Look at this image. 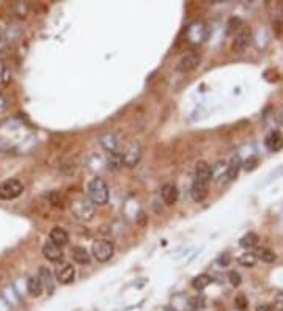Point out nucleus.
<instances>
[{
  "label": "nucleus",
  "instance_id": "f257e3e1",
  "mask_svg": "<svg viewBox=\"0 0 283 311\" xmlns=\"http://www.w3.org/2000/svg\"><path fill=\"white\" fill-rule=\"evenodd\" d=\"M88 200H90L94 206H104L109 201V187L106 181L102 178H93L87 187Z\"/></svg>",
  "mask_w": 283,
  "mask_h": 311
},
{
  "label": "nucleus",
  "instance_id": "f03ea898",
  "mask_svg": "<svg viewBox=\"0 0 283 311\" xmlns=\"http://www.w3.org/2000/svg\"><path fill=\"white\" fill-rule=\"evenodd\" d=\"M71 212L80 222H90L94 217V204L85 196H77L71 203Z\"/></svg>",
  "mask_w": 283,
  "mask_h": 311
},
{
  "label": "nucleus",
  "instance_id": "7ed1b4c3",
  "mask_svg": "<svg viewBox=\"0 0 283 311\" xmlns=\"http://www.w3.org/2000/svg\"><path fill=\"white\" fill-rule=\"evenodd\" d=\"M92 253L94 256L96 261L99 263H107L112 256L115 253V247L112 244L110 240L106 239H101V240H96L93 247H92Z\"/></svg>",
  "mask_w": 283,
  "mask_h": 311
},
{
  "label": "nucleus",
  "instance_id": "20e7f679",
  "mask_svg": "<svg viewBox=\"0 0 283 311\" xmlns=\"http://www.w3.org/2000/svg\"><path fill=\"white\" fill-rule=\"evenodd\" d=\"M24 192V186L19 179H6L0 184V198L2 200H14Z\"/></svg>",
  "mask_w": 283,
  "mask_h": 311
},
{
  "label": "nucleus",
  "instance_id": "39448f33",
  "mask_svg": "<svg viewBox=\"0 0 283 311\" xmlns=\"http://www.w3.org/2000/svg\"><path fill=\"white\" fill-rule=\"evenodd\" d=\"M120 153L123 159V167H128V168L136 167L142 159V148L139 143H131L129 146H126Z\"/></svg>",
  "mask_w": 283,
  "mask_h": 311
},
{
  "label": "nucleus",
  "instance_id": "423d86ee",
  "mask_svg": "<svg viewBox=\"0 0 283 311\" xmlns=\"http://www.w3.org/2000/svg\"><path fill=\"white\" fill-rule=\"evenodd\" d=\"M200 65V55L197 52H188L186 55L181 57V60L178 62V70L181 72H190Z\"/></svg>",
  "mask_w": 283,
  "mask_h": 311
},
{
  "label": "nucleus",
  "instance_id": "0eeeda50",
  "mask_svg": "<svg viewBox=\"0 0 283 311\" xmlns=\"http://www.w3.org/2000/svg\"><path fill=\"white\" fill-rule=\"evenodd\" d=\"M250 40H252V30L249 27H241L235 35L233 49L237 50V52L244 50L250 44Z\"/></svg>",
  "mask_w": 283,
  "mask_h": 311
},
{
  "label": "nucleus",
  "instance_id": "6e6552de",
  "mask_svg": "<svg viewBox=\"0 0 283 311\" xmlns=\"http://www.w3.org/2000/svg\"><path fill=\"white\" fill-rule=\"evenodd\" d=\"M74 277H76V270L71 264H62L60 267L57 269V282L60 285H70L74 282Z\"/></svg>",
  "mask_w": 283,
  "mask_h": 311
},
{
  "label": "nucleus",
  "instance_id": "1a4fd4ad",
  "mask_svg": "<svg viewBox=\"0 0 283 311\" xmlns=\"http://www.w3.org/2000/svg\"><path fill=\"white\" fill-rule=\"evenodd\" d=\"M195 179L202 181L205 184H210L212 179V168L210 167V164L205 161H200L195 165Z\"/></svg>",
  "mask_w": 283,
  "mask_h": 311
},
{
  "label": "nucleus",
  "instance_id": "9d476101",
  "mask_svg": "<svg viewBox=\"0 0 283 311\" xmlns=\"http://www.w3.org/2000/svg\"><path fill=\"white\" fill-rule=\"evenodd\" d=\"M208 193H210V191H208V184L202 183V181L193 179L192 187H190V196H192V200L197 201V203H202V201L206 200Z\"/></svg>",
  "mask_w": 283,
  "mask_h": 311
},
{
  "label": "nucleus",
  "instance_id": "9b49d317",
  "mask_svg": "<svg viewBox=\"0 0 283 311\" xmlns=\"http://www.w3.org/2000/svg\"><path fill=\"white\" fill-rule=\"evenodd\" d=\"M43 255L46 260L52 261V263H58L63 260V252H62V247H58L55 244H52V242H46L43 247Z\"/></svg>",
  "mask_w": 283,
  "mask_h": 311
},
{
  "label": "nucleus",
  "instance_id": "f8f14e48",
  "mask_svg": "<svg viewBox=\"0 0 283 311\" xmlns=\"http://www.w3.org/2000/svg\"><path fill=\"white\" fill-rule=\"evenodd\" d=\"M99 143L101 146L109 151V153H115V151H120L118 149V146H120V142H118L117 135L112 134V132H107V134H102L99 137Z\"/></svg>",
  "mask_w": 283,
  "mask_h": 311
},
{
  "label": "nucleus",
  "instance_id": "ddd939ff",
  "mask_svg": "<svg viewBox=\"0 0 283 311\" xmlns=\"http://www.w3.org/2000/svg\"><path fill=\"white\" fill-rule=\"evenodd\" d=\"M49 239L52 244H55L58 247H63L68 244V233H66L63 228H60V226H54V228L50 230V234H49Z\"/></svg>",
  "mask_w": 283,
  "mask_h": 311
},
{
  "label": "nucleus",
  "instance_id": "4468645a",
  "mask_svg": "<svg viewBox=\"0 0 283 311\" xmlns=\"http://www.w3.org/2000/svg\"><path fill=\"white\" fill-rule=\"evenodd\" d=\"M40 278V282L43 285V289H46L49 294L54 292L55 289V286H54V278H52V274H50V270L47 267H40L38 270V275H36Z\"/></svg>",
  "mask_w": 283,
  "mask_h": 311
},
{
  "label": "nucleus",
  "instance_id": "2eb2a0df",
  "mask_svg": "<svg viewBox=\"0 0 283 311\" xmlns=\"http://www.w3.org/2000/svg\"><path fill=\"white\" fill-rule=\"evenodd\" d=\"M266 146H267V149L274 151V153L280 151L283 148V134L280 131H272L266 137Z\"/></svg>",
  "mask_w": 283,
  "mask_h": 311
},
{
  "label": "nucleus",
  "instance_id": "dca6fc26",
  "mask_svg": "<svg viewBox=\"0 0 283 311\" xmlns=\"http://www.w3.org/2000/svg\"><path fill=\"white\" fill-rule=\"evenodd\" d=\"M241 165H242V162H241L239 156H233V157H232V161H230V162H228V165H227L225 178H227L228 181H235V179L237 178V174H239Z\"/></svg>",
  "mask_w": 283,
  "mask_h": 311
},
{
  "label": "nucleus",
  "instance_id": "f3484780",
  "mask_svg": "<svg viewBox=\"0 0 283 311\" xmlns=\"http://www.w3.org/2000/svg\"><path fill=\"white\" fill-rule=\"evenodd\" d=\"M161 195H162L164 203H167V204H175V203L178 201V196H180V192H178L176 186H173V184H165V186L162 187Z\"/></svg>",
  "mask_w": 283,
  "mask_h": 311
},
{
  "label": "nucleus",
  "instance_id": "a211bd4d",
  "mask_svg": "<svg viewBox=\"0 0 283 311\" xmlns=\"http://www.w3.org/2000/svg\"><path fill=\"white\" fill-rule=\"evenodd\" d=\"M71 256L77 264H88L90 263V253H88L87 248H84V247H72Z\"/></svg>",
  "mask_w": 283,
  "mask_h": 311
},
{
  "label": "nucleus",
  "instance_id": "6ab92c4d",
  "mask_svg": "<svg viewBox=\"0 0 283 311\" xmlns=\"http://www.w3.org/2000/svg\"><path fill=\"white\" fill-rule=\"evenodd\" d=\"M27 291L32 297H40V295L43 294L44 289H43V285H41L38 277H30L27 280Z\"/></svg>",
  "mask_w": 283,
  "mask_h": 311
},
{
  "label": "nucleus",
  "instance_id": "aec40b11",
  "mask_svg": "<svg viewBox=\"0 0 283 311\" xmlns=\"http://www.w3.org/2000/svg\"><path fill=\"white\" fill-rule=\"evenodd\" d=\"M107 167L110 170H118L123 167V159L120 151H115V153H109L107 156Z\"/></svg>",
  "mask_w": 283,
  "mask_h": 311
},
{
  "label": "nucleus",
  "instance_id": "412c9836",
  "mask_svg": "<svg viewBox=\"0 0 283 311\" xmlns=\"http://www.w3.org/2000/svg\"><path fill=\"white\" fill-rule=\"evenodd\" d=\"M211 282H212V278H211L210 275L202 274V275H198V277L193 278L192 286L195 287L197 291H202V289H205V287L210 286V285H211Z\"/></svg>",
  "mask_w": 283,
  "mask_h": 311
},
{
  "label": "nucleus",
  "instance_id": "4be33fe9",
  "mask_svg": "<svg viewBox=\"0 0 283 311\" xmlns=\"http://www.w3.org/2000/svg\"><path fill=\"white\" fill-rule=\"evenodd\" d=\"M255 256H257V260H261L264 263H274L275 261V253L272 252L271 248H258L257 252H255Z\"/></svg>",
  "mask_w": 283,
  "mask_h": 311
},
{
  "label": "nucleus",
  "instance_id": "5701e85b",
  "mask_svg": "<svg viewBox=\"0 0 283 311\" xmlns=\"http://www.w3.org/2000/svg\"><path fill=\"white\" fill-rule=\"evenodd\" d=\"M267 10H269L272 19L283 18V2H267Z\"/></svg>",
  "mask_w": 283,
  "mask_h": 311
},
{
  "label": "nucleus",
  "instance_id": "b1692460",
  "mask_svg": "<svg viewBox=\"0 0 283 311\" xmlns=\"http://www.w3.org/2000/svg\"><path fill=\"white\" fill-rule=\"evenodd\" d=\"M10 79H11V72H10L8 65H6L3 60H0V87L8 85Z\"/></svg>",
  "mask_w": 283,
  "mask_h": 311
},
{
  "label": "nucleus",
  "instance_id": "393cba45",
  "mask_svg": "<svg viewBox=\"0 0 283 311\" xmlns=\"http://www.w3.org/2000/svg\"><path fill=\"white\" fill-rule=\"evenodd\" d=\"M237 263H239L241 265H244V267H253V265L257 264V256L255 253H242L239 258H237Z\"/></svg>",
  "mask_w": 283,
  "mask_h": 311
},
{
  "label": "nucleus",
  "instance_id": "a878e982",
  "mask_svg": "<svg viewBox=\"0 0 283 311\" xmlns=\"http://www.w3.org/2000/svg\"><path fill=\"white\" fill-rule=\"evenodd\" d=\"M257 244H258V236L255 233H247L241 239V245L244 248H252V247H255Z\"/></svg>",
  "mask_w": 283,
  "mask_h": 311
},
{
  "label": "nucleus",
  "instance_id": "bb28decb",
  "mask_svg": "<svg viewBox=\"0 0 283 311\" xmlns=\"http://www.w3.org/2000/svg\"><path fill=\"white\" fill-rule=\"evenodd\" d=\"M235 307H236L237 310H239V311H244L245 308H247V299H245L242 294L236 295V299H235Z\"/></svg>",
  "mask_w": 283,
  "mask_h": 311
},
{
  "label": "nucleus",
  "instance_id": "cd10ccee",
  "mask_svg": "<svg viewBox=\"0 0 283 311\" xmlns=\"http://www.w3.org/2000/svg\"><path fill=\"white\" fill-rule=\"evenodd\" d=\"M228 280H230V283H232V286H235V287L241 285V275L237 274L236 270L230 272V274H228Z\"/></svg>",
  "mask_w": 283,
  "mask_h": 311
},
{
  "label": "nucleus",
  "instance_id": "c85d7f7f",
  "mask_svg": "<svg viewBox=\"0 0 283 311\" xmlns=\"http://www.w3.org/2000/svg\"><path fill=\"white\" fill-rule=\"evenodd\" d=\"M257 165H258V157H250L249 161H245V164H244V168L247 170V171H252V170H255L257 168Z\"/></svg>",
  "mask_w": 283,
  "mask_h": 311
},
{
  "label": "nucleus",
  "instance_id": "c756f323",
  "mask_svg": "<svg viewBox=\"0 0 283 311\" xmlns=\"http://www.w3.org/2000/svg\"><path fill=\"white\" fill-rule=\"evenodd\" d=\"M228 30L230 32H237V30H239L241 27H242V22H241V19H237V18H233L232 21H230V24H228Z\"/></svg>",
  "mask_w": 283,
  "mask_h": 311
},
{
  "label": "nucleus",
  "instance_id": "7c9ffc66",
  "mask_svg": "<svg viewBox=\"0 0 283 311\" xmlns=\"http://www.w3.org/2000/svg\"><path fill=\"white\" fill-rule=\"evenodd\" d=\"M274 308L277 311H283V292H279L274 302Z\"/></svg>",
  "mask_w": 283,
  "mask_h": 311
},
{
  "label": "nucleus",
  "instance_id": "2f4dec72",
  "mask_svg": "<svg viewBox=\"0 0 283 311\" xmlns=\"http://www.w3.org/2000/svg\"><path fill=\"white\" fill-rule=\"evenodd\" d=\"M49 200H50V203L54 204V206H60V196H58V193H50L49 195Z\"/></svg>",
  "mask_w": 283,
  "mask_h": 311
},
{
  "label": "nucleus",
  "instance_id": "473e14b6",
  "mask_svg": "<svg viewBox=\"0 0 283 311\" xmlns=\"http://www.w3.org/2000/svg\"><path fill=\"white\" fill-rule=\"evenodd\" d=\"M219 264L223 265V267H225V265H228V264H230V255H228V253H223V255L219 258Z\"/></svg>",
  "mask_w": 283,
  "mask_h": 311
},
{
  "label": "nucleus",
  "instance_id": "72a5a7b5",
  "mask_svg": "<svg viewBox=\"0 0 283 311\" xmlns=\"http://www.w3.org/2000/svg\"><path fill=\"white\" fill-rule=\"evenodd\" d=\"M6 110V99L3 97V95L0 93V113Z\"/></svg>",
  "mask_w": 283,
  "mask_h": 311
},
{
  "label": "nucleus",
  "instance_id": "f704fd0d",
  "mask_svg": "<svg viewBox=\"0 0 283 311\" xmlns=\"http://www.w3.org/2000/svg\"><path fill=\"white\" fill-rule=\"evenodd\" d=\"M257 311H272V307L267 305V303H261V305L257 307Z\"/></svg>",
  "mask_w": 283,
  "mask_h": 311
},
{
  "label": "nucleus",
  "instance_id": "c9c22d12",
  "mask_svg": "<svg viewBox=\"0 0 283 311\" xmlns=\"http://www.w3.org/2000/svg\"><path fill=\"white\" fill-rule=\"evenodd\" d=\"M2 40H3V36H2V32H0V43H2Z\"/></svg>",
  "mask_w": 283,
  "mask_h": 311
}]
</instances>
